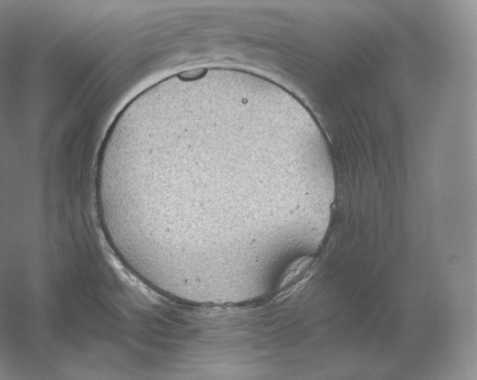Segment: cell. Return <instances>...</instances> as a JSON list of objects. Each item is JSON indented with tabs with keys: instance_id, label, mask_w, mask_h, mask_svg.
<instances>
[{
	"instance_id": "1",
	"label": "cell",
	"mask_w": 477,
	"mask_h": 380,
	"mask_svg": "<svg viewBox=\"0 0 477 380\" xmlns=\"http://www.w3.org/2000/svg\"><path fill=\"white\" fill-rule=\"evenodd\" d=\"M312 262L311 257H304L297 259L287 268L280 287L285 289V291L293 289L294 287H297L304 280Z\"/></svg>"
}]
</instances>
